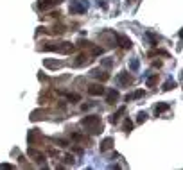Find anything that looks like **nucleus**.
I'll return each instance as SVG.
<instances>
[{
  "label": "nucleus",
  "mask_w": 183,
  "mask_h": 170,
  "mask_svg": "<svg viewBox=\"0 0 183 170\" xmlns=\"http://www.w3.org/2000/svg\"><path fill=\"white\" fill-rule=\"evenodd\" d=\"M137 68H138V61H133L131 63V70H137Z\"/></svg>",
  "instance_id": "412c9836"
},
{
  "label": "nucleus",
  "mask_w": 183,
  "mask_h": 170,
  "mask_svg": "<svg viewBox=\"0 0 183 170\" xmlns=\"http://www.w3.org/2000/svg\"><path fill=\"white\" fill-rule=\"evenodd\" d=\"M131 129H133V122H131V120H129V118H126V120H124V131H131Z\"/></svg>",
  "instance_id": "dca6fc26"
},
{
  "label": "nucleus",
  "mask_w": 183,
  "mask_h": 170,
  "mask_svg": "<svg viewBox=\"0 0 183 170\" xmlns=\"http://www.w3.org/2000/svg\"><path fill=\"white\" fill-rule=\"evenodd\" d=\"M111 145H113V140H111V138H106L104 142H101V152L111 149Z\"/></svg>",
  "instance_id": "1a4fd4ad"
},
{
  "label": "nucleus",
  "mask_w": 183,
  "mask_h": 170,
  "mask_svg": "<svg viewBox=\"0 0 183 170\" xmlns=\"http://www.w3.org/2000/svg\"><path fill=\"white\" fill-rule=\"evenodd\" d=\"M169 108H171V104H167V102H162V104H156L154 111H156V113H163V111H167Z\"/></svg>",
  "instance_id": "9d476101"
},
{
  "label": "nucleus",
  "mask_w": 183,
  "mask_h": 170,
  "mask_svg": "<svg viewBox=\"0 0 183 170\" xmlns=\"http://www.w3.org/2000/svg\"><path fill=\"white\" fill-rule=\"evenodd\" d=\"M86 7H88V4L86 2H74L72 5H70V13H84L86 11Z\"/></svg>",
  "instance_id": "f03ea898"
},
{
  "label": "nucleus",
  "mask_w": 183,
  "mask_h": 170,
  "mask_svg": "<svg viewBox=\"0 0 183 170\" xmlns=\"http://www.w3.org/2000/svg\"><path fill=\"white\" fill-rule=\"evenodd\" d=\"M92 75L93 77H97V79H101V81H106V79H108V74H104V72H101V70H93V72H92Z\"/></svg>",
  "instance_id": "f8f14e48"
},
{
  "label": "nucleus",
  "mask_w": 183,
  "mask_h": 170,
  "mask_svg": "<svg viewBox=\"0 0 183 170\" xmlns=\"http://www.w3.org/2000/svg\"><path fill=\"white\" fill-rule=\"evenodd\" d=\"M56 50L61 52V54H70V52H74V45L72 43H61L56 47Z\"/></svg>",
  "instance_id": "7ed1b4c3"
},
{
  "label": "nucleus",
  "mask_w": 183,
  "mask_h": 170,
  "mask_svg": "<svg viewBox=\"0 0 183 170\" xmlns=\"http://www.w3.org/2000/svg\"><path fill=\"white\" fill-rule=\"evenodd\" d=\"M81 125H84L86 129H90V132L97 134V132L102 131V124H101V118L97 115H90V116H84L81 120Z\"/></svg>",
  "instance_id": "f257e3e1"
},
{
  "label": "nucleus",
  "mask_w": 183,
  "mask_h": 170,
  "mask_svg": "<svg viewBox=\"0 0 183 170\" xmlns=\"http://www.w3.org/2000/svg\"><path fill=\"white\" fill-rule=\"evenodd\" d=\"M102 65H104V66H111V61H110V59H104Z\"/></svg>",
  "instance_id": "4be33fe9"
},
{
  "label": "nucleus",
  "mask_w": 183,
  "mask_h": 170,
  "mask_svg": "<svg viewBox=\"0 0 183 170\" xmlns=\"http://www.w3.org/2000/svg\"><path fill=\"white\" fill-rule=\"evenodd\" d=\"M66 97H68V100H79V95H72V93H68Z\"/></svg>",
  "instance_id": "a211bd4d"
},
{
  "label": "nucleus",
  "mask_w": 183,
  "mask_h": 170,
  "mask_svg": "<svg viewBox=\"0 0 183 170\" xmlns=\"http://www.w3.org/2000/svg\"><path fill=\"white\" fill-rule=\"evenodd\" d=\"M58 4H59V0H45V2H41L38 7L45 11V9H49V7H52V5H58Z\"/></svg>",
  "instance_id": "423d86ee"
},
{
  "label": "nucleus",
  "mask_w": 183,
  "mask_h": 170,
  "mask_svg": "<svg viewBox=\"0 0 183 170\" xmlns=\"http://www.w3.org/2000/svg\"><path fill=\"white\" fill-rule=\"evenodd\" d=\"M119 82H120L122 86H126V84H131L133 79H131V75L127 72H122V74H119Z\"/></svg>",
  "instance_id": "39448f33"
},
{
  "label": "nucleus",
  "mask_w": 183,
  "mask_h": 170,
  "mask_svg": "<svg viewBox=\"0 0 183 170\" xmlns=\"http://www.w3.org/2000/svg\"><path fill=\"white\" fill-rule=\"evenodd\" d=\"M147 120V113H138V122H144Z\"/></svg>",
  "instance_id": "f3484780"
},
{
  "label": "nucleus",
  "mask_w": 183,
  "mask_h": 170,
  "mask_svg": "<svg viewBox=\"0 0 183 170\" xmlns=\"http://www.w3.org/2000/svg\"><path fill=\"white\" fill-rule=\"evenodd\" d=\"M58 143H59V147H68V143L65 140H58Z\"/></svg>",
  "instance_id": "aec40b11"
},
{
  "label": "nucleus",
  "mask_w": 183,
  "mask_h": 170,
  "mask_svg": "<svg viewBox=\"0 0 183 170\" xmlns=\"http://www.w3.org/2000/svg\"><path fill=\"white\" fill-rule=\"evenodd\" d=\"M99 7H102V9H108V4H106V2H99Z\"/></svg>",
  "instance_id": "5701e85b"
},
{
  "label": "nucleus",
  "mask_w": 183,
  "mask_h": 170,
  "mask_svg": "<svg viewBox=\"0 0 183 170\" xmlns=\"http://www.w3.org/2000/svg\"><path fill=\"white\" fill-rule=\"evenodd\" d=\"M88 93L90 95H102L104 93V86H102V84H92V86L88 88Z\"/></svg>",
  "instance_id": "20e7f679"
},
{
  "label": "nucleus",
  "mask_w": 183,
  "mask_h": 170,
  "mask_svg": "<svg viewBox=\"0 0 183 170\" xmlns=\"http://www.w3.org/2000/svg\"><path fill=\"white\" fill-rule=\"evenodd\" d=\"M117 98H119V92H117V90H111V92L108 93L106 102H108V104H115V102H117Z\"/></svg>",
  "instance_id": "6e6552de"
},
{
  "label": "nucleus",
  "mask_w": 183,
  "mask_h": 170,
  "mask_svg": "<svg viewBox=\"0 0 183 170\" xmlns=\"http://www.w3.org/2000/svg\"><path fill=\"white\" fill-rule=\"evenodd\" d=\"M172 88H176V82H174V81H167V82L163 84V92H169V90H172Z\"/></svg>",
  "instance_id": "2eb2a0df"
},
{
  "label": "nucleus",
  "mask_w": 183,
  "mask_h": 170,
  "mask_svg": "<svg viewBox=\"0 0 183 170\" xmlns=\"http://www.w3.org/2000/svg\"><path fill=\"white\" fill-rule=\"evenodd\" d=\"M65 161H66V163H74V156H70V154H68V156L65 158Z\"/></svg>",
  "instance_id": "6ab92c4d"
},
{
  "label": "nucleus",
  "mask_w": 183,
  "mask_h": 170,
  "mask_svg": "<svg viewBox=\"0 0 183 170\" xmlns=\"http://www.w3.org/2000/svg\"><path fill=\"white\" fill-rule=\"evenodd\" d=\"M43 65H45V66H49V68H58V66H61L59 61H49V59H45V61H43Z\"/></svg>",
  "instance_id": "ddd939ff"
},
{
  "label": "nucleus",
  "mask_w": 183,
  "mask_h": 170,
  "mask_svg": "<svg viewBox=\"0 0 183 170\" xmlns=\"http://www.w3.org/2000/svg\"><path fill=\"white\" fill-rule=\"evenodd\" d=\"M117 39H119V43H120V47L122 48H131V39H127L126 36H117Z\"/></svg>",
  "instance_id": "0eeeda50"
},
{
  "label": "nucleus",
  "mask_w": 183,
  "mask_h": 170,
  "mask_svg": "<svg viewBox=\"0 0 183 170\" xmlns=\"http://www.w3.org/2000/svg\"><path fill=\"white\" fill-rule=\"evenodd\" d=\"M122 113H124V108H120V109H119L117 113H113V115H111V118H110V122H111V124H117V122L120 120V115H122Z\"/></svg>",
  "instance_id": "9b49d317"
},
{
  "label": "nucleus",
  "mask_w": 183,
  "mask_h": 170,
  "mask_svg": "<svg viewBox=\"0 0 183 170\" xmlns=\"http://www.w3.org/2000/svg\"><path fill=\"white\" fill-rule=\"evenodd\" d=\"M156 82H158V74H154V75H151V77H149V79H147V82H145V84H147L149 88H153V86H154Z\"/></svg>",
  "instance_id": "4468645a"
}]
</instances>
